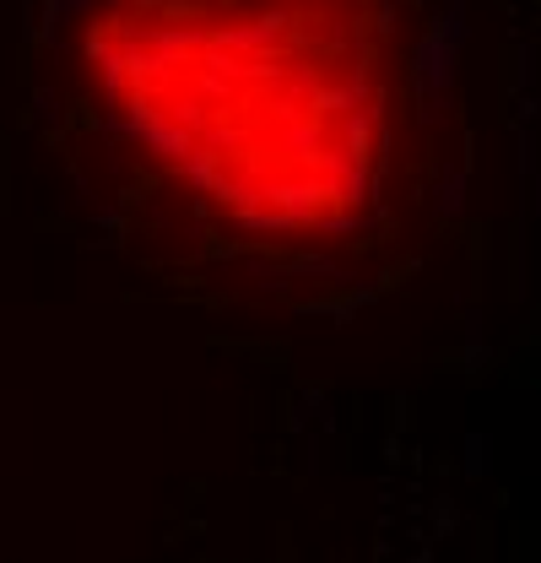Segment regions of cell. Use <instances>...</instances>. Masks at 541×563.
Masks as SVG:
<instances>
[{"mask_svg":"<svg viewBox=\"0 0 541 563\" xmlns=\"http://www.w3.org/2000/svg\"><path fill=\"white\" fill-rule=\"evenodd\" d=\"M33 98L120 244L244 309L390 282L455 157L428 0H44Z\"/></svg>","mask_w":541,"mask_h":563,"instance_id":"6da1fadb","label":"cell"}]
</instances>
